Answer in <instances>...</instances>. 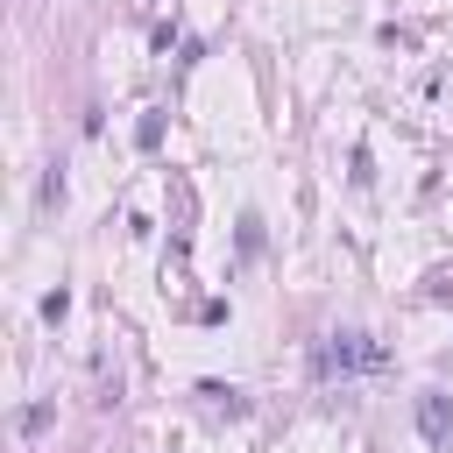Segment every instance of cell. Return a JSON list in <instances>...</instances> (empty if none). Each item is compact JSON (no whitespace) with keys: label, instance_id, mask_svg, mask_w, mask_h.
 Returning a JSON list of instances; mask_svg holds the SVG:
<instances>
[{"label":"cell","instance_id":"cell-1","mask_svg":"<svg viewBox=\"0 0 453 453\" xmlns=\"http://www.w3.org/2000/svg\"><path fill=\"white\" fill-rule=\"evenodd\" d=\"M418 425H425V439H432V446H446V432H453V425H446V396H439V389H425V396H418Z\"/></svg>","mask_w":453,"mask_h":453}]
</instances>
